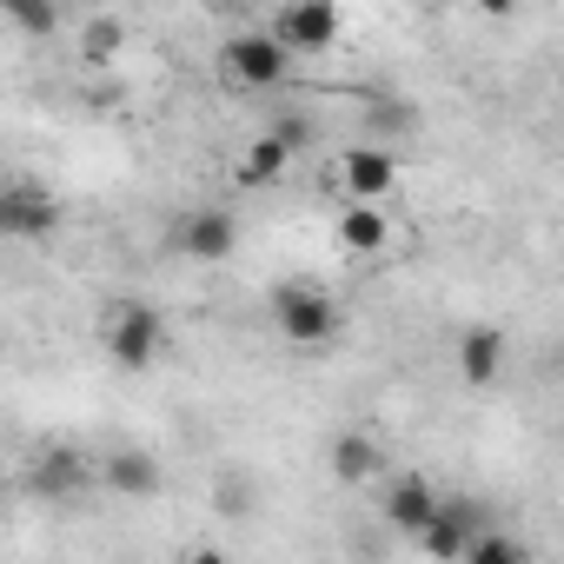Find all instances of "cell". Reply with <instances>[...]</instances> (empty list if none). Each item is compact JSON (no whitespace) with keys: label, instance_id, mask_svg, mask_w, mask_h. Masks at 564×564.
I'll use <instances>...</instances> for the list:
<instances>
[{"label":"cell","instance_id":"obj_11","mask_svg":"<svg viewBox=\"0 0 564 564\" xmlns=\"http://www.w3.org/2000/svg\"><path fill=\"white\" fill-rule=\"evenodd\" d=\"M339 246H346L352 259H379V252L392 246V213H386V206H346V213H339Z\"/></svg>","mask_w":564,"mask_h":564},{"label":"cell","instance_id":"obj_20","mask_svg":"<svg viewBox=\"0 0 564 564\" xmlns=\"http://www.w3.org/2000/svg\"><path fill=\"white\" fill-rule=\"evenodd\" d=\"M180 564H232V557H226V551H219V544H199V551H186V557H180Z\"/></svg>","mask_w":564,"mask_h":564},{"label":"cell","instance_id":"obj_1","mask_svg":"<svg viewBox=\"0 0 564 564\" xmlns=\"http://www.w3.org/2000/svg\"><path fill=\"white\" fill-rule=\"evenodd\" d=\"M272 326L293 346H326L339 333V306H333V293L313 286V279H293V286L272 293Z\"/></svg>","mask_w":564,"mask_h":564},{"label":"cell","instance_id":"obj_4","mask_svg":"<svg viewBox=\"0 0 564 564\" xmlns=\"http://www.w3.org/2000/svg\"><path fill=\"white\" fill-rule=\"evenodd\" d=\"M219 61H226V74H232L239 87H252V94L286 87V74H293V54L279 47L265 28H252V34H232V41L219 47Z\"/></svg>","mask_w":564,"mask_h":564},{"label":"cell","instance_id":"obj_8","mask_svg":"<svg viewBox=\"0 0 564 564\" xmlns=\"http://www.w3.org/2000/svg\"><path fill=\"white\" fill-rule=\"evenodd\" d=\"M438 491H432V478H419V471H399L392 485H386V524L392 531H405V538H419L432 518H438Z\"/></svg>","mask_w":564,"mask_h":564},{"label":"cell","instance_id":"obj_2","mask_svg":"<svg viewBox=\"0 0 564 564\" xmlns=\"http://www.w3.org/2000/svg\"><path fill=\"white\" fill-rule=\"evenodd\" d=\"M100 346H107V359L120 372H147L166 352V326H160L153 306H113L107 326H100Z\"/></svg>","mask_w":564,"mask_h":564},{"label":"cell","instance_id":"obj_18","mask_svg":"<svg viewBox=\"0 0 564 564\" xmlns=\"http://www.w3.org/2000/svg\"><path fill=\"white\" fill-rule=\"evenodd\" d=\"M28 34H54V8H28V0H14V8H8Z\"/></svg>","mask_w":564,"mask_h":564},{"label":"cell","instance_id":"obj_14","mask_svg":"<svg viewBox=\"0 0 564 564\" xmlns=\"http://www.w3.org/2000/svg\"><path fill=\"white\" fill-rule=\"evenodd\" d=\"M286 166H293V147L279 140V133H259V140L239 153V180H246V186H272Z\"/></svg>","mask_w":564,"mask_h":564},{"label":"cell","instance_id":"obj_7","mask_svg":"<svg viewBox=\"0 0 564 564\" xmlns=\"http://www.w3.org/2000/svg\"><path fill=\"white\" fill-rule=\"evenodd\" d=\"M232 246H239V219H232V213H219V206L186 213V226H180V252H186V259L219 265V259H232Z\"/></svg>","mask_w":564,"mask_h":564},{"label":"cell","instance_id":"obj_10","mask_svg":"<svg viewBox=\"0 0 564 564\" xmlns=\"http://www.w3.org/2000/svg\"><path fill=\"white\" fill-rule=\"evenodd\" d=\"M471 538H478V518H471L465 505H438V518L419 531L425 557H438V564H458V557L471 551Z\"/></svg>","mask_w":564,"mask_h":564},{"label":"cell","instance_id":"obj_17","mask_svg":"<svg viewBox=\"0 0 564 564\" xmlns=\"http://www.w3.org/2000/svg\"><path fill=\"white\" fill-rule=\"evenodd\" d=\"M120 47H127V28H120L113 14H94V21L80 28V54H87L94 67H100V61H113Z\"/></svg>","mask_w":564,"mask_h":564},{"label":"cell","instance_id":"obj_15","mask_svg":"<svg viewBox=\"0 0 564 564\" xmlns=\"http://www.w3.org/2000/svg\"><path fill=\"white\" fill-rule=\"evenodd\" d=\"M80 485H87V465H80L67 445L41 452V465H34V491H47V498H67V491H80Z\"/></svg>","mask_w":564,"mask_h":564},{"label":"cell","instance_id":"obj_13","mask_svg":"<svg viewBox=\"0 0 564 564\" xmlns=\"http://www.w3.org/2000/svg\"><path fill=\"white\" fill-rule=\"evenodd\" d=\"M100 478H107V491H120V498H147V491H160V458L140 452V445H127V452H107Z\"/></svg>","mask_w":564,"mask_h":564},{"label":"cell","instance_id":"obj_19","mask_svg":"<svg viewBox=\"0 0 564 564\" xmlns=\"http://www.w3.org/2000/svg\"><path fill=\"white\" fill-rule=\"evenodd\" d=\"M213 505H219V511H246V505H252V485H246V478H226Z\"/></svg>","mask_w":564,"mask_h":564},{"label":"cell","instance_id":"obj_12","mask_svg":"<svg viewBox=\"0 0 564 564\" xmlns=\"http://www.w3.org/2000/svg\"><path fill=\"white\" fill-rule=\"evenodd\" d=\"M333 478H339V485H372V478H386L379 438H372V432H339V438H333Z\"/></svg>","mask_w":564,"mask_h":564},{"label":"cell","instance_id":"obj_3","mask_svg":"<svg viewBox=\"0 0 564 564\" xmlns=\"http://www.w3.org/2000/svg\"><path fill=\"white\" fill-rule=\"evenodd\" d=\"M265 34L286 47L293 61L300 54H326L339 41V8H333V0H286V8L265 14Z\"/></svg>","mask_w":564,"mask_h":564},{"label":"cell","instance_id":"obj_9","mask_svg":"<svg viewBox=\"0 0 564 564\" xmlns=\"http://www.w3.org/2000/svg\"><path fill=\"white\" fill-rule=\"evenodd\" d=\"M458 379L465 386H498L505 379V333L498 326H471L458 339Z\"/></svg>","mask_w":564,"mask_h":564},{"label":"cell","instance_id":"obj_5","mask_svg":"<svg viewBox=\"0 0 564 564\" xmlns=\"http://www.w3.org/2000/svg\"><path fill=\"white\" fill-rule=\"evenodd\" d=\"M339 186H346V206H386L399 193V160L379 140L352 147V153H339Z\"/></svg>","mask_w":564,"mask_h":564},{"label":"cell","instance_id":"obj_6","mask_svg":"<svg viewBox=\"0 0 564 564\" xmlns=\"http://www.w3.org/2000/svg\"><path fill=\"white\" fill-rule=\"evenodd\" d=\"M54 226H61V213H54V193L47 186H34V180H8V186H0V232L41 239Z\"/></svg>","mask_w":564,"mask_h":564},{"label":"cell","instance_id":"obj_16","mask_svg":"<svg viewBox=\"0 0 564 564\" xmlns=\"http://www.w3.org/2000/svg\"><path fill=\"white\" fill-rule=\"evenodd\" d=\"M458 564H531V551H524L511 531H478V538H471V551H465Z\"/></svg>","mask_w":564,"mask_h":564}]
</instances>
